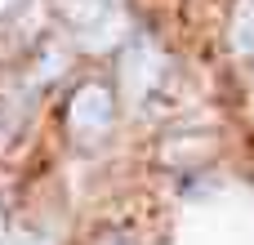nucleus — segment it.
Here are the masks:
<instances>
[{
    "label": "nucleus",
    "instance_id": "nucleus-1",
    "mask_svg": "<svg viewBox=\"0 0 254 245\" xmlns=\"http://www.w3.org/2000/svg\"><path fill=\"white\" fill-rule=\"evenodd\" d=\"M107 121H112V94L103 85L76 89V98H71V129L76 134H98V129H107Z\"/></svg>",
    "mask_w": 254,
    "mask_h": 245
},
{
    "label": "nucleus",
    "instance_id": "nucleus-2",
    "mask_svg": "<svg viewBox=\"0 0 254 245\" xmlns=\"http://www.w3.org/2000/svg\"><path fill=\"white\" fill-rule=\"evenodd\" d=\"M121 71H125V89H129V98H143L152 85H156V71H161V58H156V49L152 45H129V54H125V62H121Z\"/></svg>",
    "mask_w": 254,
    "mask_h": 245
},
{
    "label": "nucleus",
    "instance_id": "nucleus-3",
    "mask_svg": "<svg viewBox=\"0 0 254 245\" xmlns=\"http://www.w3.org/2000/svg\"><path fill=\"white\" fill-rule=\"evenodd\" d=\"M232 40L241 54H254V0H241L237 9V27H232Z\"/></svg>",
    "mask_w": 254,
    "mask_h": 245
},
{
    "label": "nucleus",
    "instance_id": "nucleus-4",
    "mask_svg": "<svg viewBox=\"0 0 254 245\" xmlns=\"http://www.w3.org/2000/svg\"><path fill=\"white\" fill-rule=\"evenodd\" d=\"M18 245H49V241H40V237H22Z\"/></svg>",
    "mask_w": 254,
    "mask_h": 245
},
{
    "label": "nucleus",
    "instance_id": "nucleus-5",
    "mask_svg": "<svg viewBox=\"0 0 254 245\" xmlns=\"http://www.w3.org/2000/svg\"><path fill=\"white\" fill-rule=\"evenodd\" d=\"M13 4H18V0H0V13H9V9H13Z\"/></svg>",
    "mask_w": 254,
    "mask_h": 245
},
{
    "label": "nucleus",
    "instance_id": "nucleus-6",
    "mask_svg": "<svg viewBox=\"0 0 254 245\" xmlns=\"http://www.w3.org/2000/svg\"><path fill=\"white\" fill-rule=\"evenodd\" d=\"M0 245H4V228H0Z\"/></svg>",
    "mask_w": 254,
    "mask_h": 245
}]
</instances>
